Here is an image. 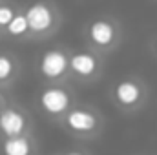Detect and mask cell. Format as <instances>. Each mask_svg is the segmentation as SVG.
Listing matches in <instances>:
<instances>
[{
  "instance_id": "4",
  "label": "cell",
  "mask_w": 157,
  "mask_h": 155,
  "mask_svg": "<svg viewBox=\"0 0 157 155\" xmlns=\"http://www.w3.org/2000/svg\"><path fill=\"white\" fill-rule=\"evenodd\" d=\"M39 68L46 78H60L70 68V59L60 49H49L42 55Z\"/></svg>"
},
{
  "instance_id": "11",
  "label": "cell",
  "mask_w": 157,
  "mask_h": 155,
  "mask_svg": "<svg viewBox=\"0 0 157 155\" xmlns=\"http://www.w3.org/2000/svg\"><path fill=\"white\" fill-rule=\"evenodd\" d=\"M15 71V64L7 55H0V82L7 80Z\"/></svg>"
},
{
  "instance_id": "6",
  "label": "cell",
  "mask_w": 157,
  "mask_h": 155,
  "mask_svg": "<svg viewBox=\"0 0 157 155\" xmlns=\"http://www.w3.org/2000/svg\"><path fill=\"white\" fill-rule=\"evenodd\" d=\"M70 70L82 78H90L93 77L99 70V62L97 59L91 55V53H86V51H78L73 53L70 57Z\"/></svg>"
},
{
  "instance_id": "8",
  "label": "cell",
  "mask_w": 157,
  "mask_h": 155,
  "mask_svg": "<svg viewBox=\"0 0 157 155\" xmlns=\"http://www.w3.org/2000/svg\"><path fill=\"white\" fill-rule=\"evenodd\" d=\"M88 35L90 40L99 46V47H108L113 44L115 40V28L112 22H106V20H95L90 29H88Z\"/></svg>"
},
{
  "instance_id": "10",
  "label": "cell",
  "mask_w": 157,
  "mask_h": 155,
  "mask_svg": "<svg viewBox=\"0 0 157 155\" xmlns=\"http://www.w3.org/2000/svg\"><path fill=\"white\" fill-rule=\"evenodd\" d=\"M7 33L13 35V37H20L24 33L29 31V26H28V18L26 15H13V18L9 20V24L6 26Z\"/></svg>"
},
{
  "instance_id": "3",
  "label": "cell",
  "mask_w": 157,
  "mask_h": 155,
  "mask_svg": "<svg viewBox=\"0 0 157 155\" xmlns=\"http://www.w3.org/2000/svg\"><path fill=\"white\" fill-rule=\"evenodd\" d=\"M143 97H144V89L139 82L132 80V78H124L117 82L113 86V99L119 106L126 108V110H132L135 106H139L143 102Z\"/></svg>"
},
{
  "instance_id": "1",
  "label": "cell",
  "mask_w": 157,
  "mask_h": 155,
  "mask_svg": "<svg viewBox=\"0 0 157 155\" xmlns=\"http://www.w3.org/2000/svg\"><path fill=\"white\" fill-rule=\"evenodd\" d=\"M66 126L78 135H91L97 133L101 128V119L95 112L88 108H71L66 112Z\"/></svg>"
},
{
  "instance_id": "14",
  "label": "cell",
  "mask_w": 157,
  "mask_h": 155,
  "mask_svg": "<svg viewBox=\"0 0 157 155\" xmlns=\"http://www.w3.org/2000/svg\"><path fill=\"white\" fill-rule=\"evenodd\" d=\"M0 112H2V110H0Z\"/></svg>"
},
{
  "instance_id": "2",
  "label": "cell",
  "mask_w": 157,
  "mask_h": 155,
  "mask_svg": "<svg viewBox=\"0 0 157 155\" xmlns=\"http://www.w3.org/2000/svg\"><path fill=\"white\" fill-rule=\"evenodd\" d=\"M40 108L51 117L64 115L70 108H71V95L64 89V88H46L40 93Z\"/></svg>"
},
{
  "instance_id": "7",
  "label": "cell",
  "mask_w": 157,
  "mask_h": 155,
  "mask_svg": "<svg viewBox=\"0 0 157 155\" xmlns=\"http://www.w3.org/2000/svg\"><path fill=\"white\" fill-rule=\"evenodd\" d=\"M0 130L4 131L6 137L22 135V131L26 130V117L15 108L2 110L0 112Z\"/></svg>"
},
{
  "instance_id": "13",
  "label": "cell",
  "mask_w": 157,
  "mask_h": 155,
  "mask_svg": "<svg viewBox=\"0 0 157 155\" xmlns=\"http://www.w3.org/2000/svg\"><path fill=\"white\" fill-rule=\"evenodd\" d=\"M64 155H86L84 152H78V150H71V152H66Z\"/></svg>"
},
{
  "instance_id": "9",
  "label": "cell",
  "mask_w": 157,
  "mask_h": 155,
  "mask_svg": "<svg viewBox=\"0 0 157 155\" xmlns=\"http://www.w3.org/2000/svg\"><path fill=\"white\" fill-rule=\"evenodd\" d=\"M2 150H4V155H31L33 146H31V141L28 137L13 135V137H7L4 141Z\"/></svg>"
},
{
  "instance_id": "12",
  "label": "cell",
  "mask_w": 157,
  "mask_h": 155,
  "mask_svg": "<svg viewBox=\"0 0 157 155\" xmlns=\"http://www.w3.org/2000/svg\"><path fill=\"white\" fill-rule=\"evenodd\" d=\"M13 9L11 7H7V6H0V26H7L9 24V20L13 18Z\"/></svg>"
},
{
  "instance_id": "5",
  "label": "cell",
  "mask_w": 157,
  "mask_h": 155,
  "mask_svg": "<svg viewBox=\"0 0 157 155\" xmlns=\"http://www.w3.org/2000/svg\"><path fill=\"white\" fill-rule=\"evenodd\" d=\"M26 18H28L29 31L33 33H44L53 26V11L44 2H37L29 6L26 11Z\"/></svg>"
}]
</instances>
